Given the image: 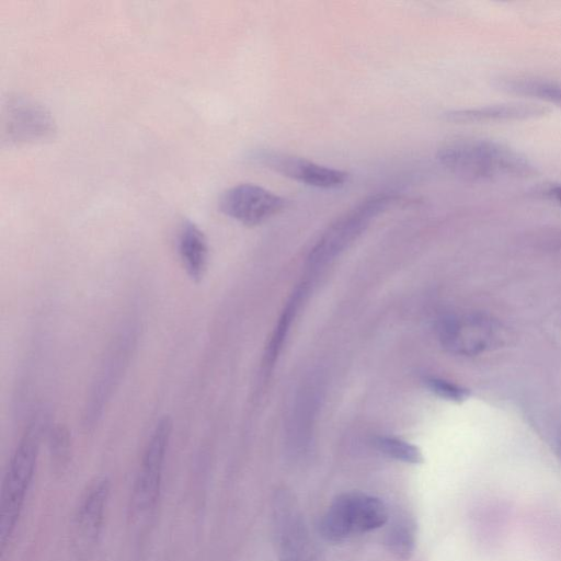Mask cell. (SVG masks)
Listing matches in <instances>:
<instances>
[{
	"label": "cell",
	"instance_id": "6da1fadb",
	"mask_svg": "<svg viewBox=\"0 0 561 561\" xmlns=\"http://www.w3.org/2000/svg\"><path fill=\"white\" fill-rule=\"evenodd\" d=\"M436 157L444 169L466 180L527 178L536 172L524 154L491 139H454L444 144Z\"/></svg>",
	"mask_w": 561,
	"mask_h": 561
},
{
	"label": "cell",
	"instance_id": "7a4b0ae2",
	"mask_svg": "<svg viewBox=\"0 0 561 561\" xmlns=\"http://www.w3.org/2000/svg\"><path fill=\"white\" fill-rule=\"evenodd\" d=\"M47 428V417L43 413L27 424L11 458L3 478L0 502V538L4 551L20 518L25 496L32 483L39 444Z\"/></svg>",
	"mask_w": 561,
	"mask_h": 561
},
{
	"label": "cell",
	"instance_id": "3957f363",
	"mask_svg": "<svg viewBox=\"0 0 561 561\" xmlns=\"http://www.w3.org/2000/svg\"><path fill=\"white\" fill-rule=\"evenodd\" d=\"M388 511L383 502L370 494L352 491L334 499L323 514L319 530L331 542H342L385 525Z\"/></svg>",
	"mask_w": 561,
	"mask_h": 561
},
{
	"label": "cell",
	"instance_id": "277c9868",
	"mask_svg": "<svg viewBox=\"0 0 561 561\" xmlns=\"http://www.w3.org/2000/svg\"><path fill=\"white\" fill-rule=\"evenodd\" d=\"M172 428V419L164 415L145 447L130 499L131 516L136 519L150 515L158 504Z\"/></svg>",
	"mask_w": 561,
	"mask_h": 561
},
{
	"label": "cell",
	"instance_id": "5b68a950",
	"mask_svg": "<svg viewBox=\"0 0 561 561\" xmlns=\"http://www.w3.org/2000/svg\"><path fill=\"white\" fill-rule=\"evenodd\" d=\"M393 194H375L358 203L336 219L320 237L310 252L312 266L324 265L347 248L376 218L396 201Z\"/></svg>",
	"mask_w": 561,
	"mask_h": 561
},
{
	"label": "cell",
	"instance_id": "8992f818",
	"mask_svg": "<svg viewBox=\"0 0 561 561\" xmlns=\"http://www.w3.org/2000/svg\"><path fill=\"white\" fill-rule=\"evenodd\" d=\"M56 124L45 106L36 100L10 94L2 108V137L10 145L37 142L49 139Z\"/></svg>",
	"mask_w": 561,
	"mask_h": 561
},
{
	"label": "cell",
	"instance_id": "52a82bcc",
	"mask_svg": "<svg viewBox=\"0 0 561 561\" xmlns=\"http://www.w3.org/2000/svg\"><path fill=\"white\" fill-rule=\"evenodd\" d=\"M249 159L286 178L318 188H337L347 183L350 174L293 154L256 149Z\"/></svg>",
	"mask_w": 561,
	"mask_h": 561
},
{
	"label": "cell",
	"instance_id": "ba28073f",
	"mask_svg": "<svg viewBox=\"0 0 561 561\" xmlns=\"http://www.w3.org/2000/svg\"><path fill=\"white\" fill-rule=\"evenodd\" d=\"M286 205L285 198L252 183L231 186L219 198L220 211L245 226L262 224Z\"/></svg>",
	"mask_w": 561,
	"mask_h": 561
},
{
	"label": "cell",
	"instance_id": "9c48e42d",
	"mask_svg": "<svg viewBox=\"0 0 561 561\" xmlns=\"http://www.w3.org/2000/svg\"><path fill=\"white\" fill-rule=\"evenodd\" d=\"M496 327L481 314L450 316L438 327L442 345L459 355H476L489 348L495 339Z\"/></svg>",
	"mask_w": 561,
	"mask_h": 561
},
{
	"label": "cell",
	"instance_id": "30bf717a",
	"mask_svg": "<svg viewBox=\"0 0 561 561\" xmlns=\"http://www.w3.org/2000/svg\"><path fill=\"white\" fill-rule=\"evenodd\" d=\"M133 334H122L113 343L107 358L94 382L87 413L84 415L85 426L90 427L98 421L103 411L104 403L108 400L113 386L118 381L124 367L127 365L130 355V346H133Z\"/></svg>",
	"mask_w": 561,
	"mask_h": 561
},
{
	"label": "cell",
	"instance_id": "8fae6325",
	"mask_svg": "<svg viewBox=\"0 0 561 561\" xmlns=\"http://www.w3.org/2000/svg\"><path fill=\"white\" fill-rule=\"evenodd\" d=\"M549 108L526 103H503L474 108L454 110L443 114L447 122L457 124L522 121L540 117Z\"/></svg>",
	"mask_w": 561,
	"mask_h": 561
},
{
	"label": "cell",
	"instance_id": "7c38bea8",
	"mask_svg": "<svg viewBox=\"0 0 561 561\" xmlns=\"http://www.w3.org/2000/svg\"><path fill=\"white\" fill-rule=\"evenodd\" d=\"M111 493L106 478L96 480L84 494L76 514V529L81 540L94 543L102 530Z\"/></svg>",
	"mask_w": 561,
	"mask_h": 561
},
{
	"label": "cell",
	"instance_id": "4fadbf2b",
	"mask_svg": "<svg viewBox=\"0 0 561 561\" xmlns=\"http://www.w3.org/2000/svg\"><path fill=\"white\" fill-rule=\"evenodd\" d=\"M176 251L187 275L199 283L207 271L209 247L204 232L191 220H183L176 233Z\"/></svg>",
	"mask_w": 561,
	"mask_h": 561
},
{
	"label": "cell",
	"instance_id": "5bb4252c",
	"mask_svg": "<svg viewBox=\"0 0 561 561\" xmlns=\"http://www.w3.org/2000/svg\"><path fill=\"white\" fill-rule=\"evenodd\" d=\"M497 85L510 93L542 100L561 106V81L536 77H506Z\"/></svg>",
	"mask_w": 561,
	"mask_h": 561
},
{
	"label": "cell",
	"instance_id": "9a60e30c",
	"mask_svg": "<svg viewBox=\"0 0 561 561\" xmlns=\"http://www.w3.org/2000/svg\"><path fill=\"white\" fill-rule=\"evenodd\" d=\"M416 545L415 524L407 517L398 518L386 535V546L397 558L408 560Z\"/></svg>",
	"mask_w": 561,
	"mask_h": 561
},
{
	"label": "cell",
	"instance_id": "2e32d148",
	"mask_svg": "<svg viewBox=\"0 0 561 561\" xmlns=\"http://www.w3.org/2000/svg\"><path fill=\"white\" fill-rule=\"evenodd\" d=\"M376 448L386 456L405 462L417 465L423 461L421 450L403 439L392 436H379L375 439Z\"/></svg>",
	"mask_w": 561,
	"mask_h": 561
},
{
	"label": "cell",
	"instance_id": "e0dca14e",
	"mask_svg": "<svg viewBox=\"0 0 561 561\" xmlns=\"http://www.w3.org/2000/svg\"><path fill=\"white\" fill-rule=\"evenodd\" d=\"M49 451L53 461L58 466H64L70 456L71 435L64 424L54 425L48 432Z\"/></svg>",
	"mask_w": 561,
	"mask_h": 561
},
{
	"label": "cell",
	"instance_id": "ac0fdd59",
	"mask_svg": "<svg viewBox=\"0 0 561 561\" xmlns=\"http://www.w3.org/2000/svg\"><path fill=\"white\" fill-rule=\"evenodd\" d=\"M426 385L433 393L445 400L461 402L469 396L467 389L445 379L431 378Z\"/></svg>",
	"mask_w": 561,
	"mask_h": 561
},
{
	"label": "cell",
	"instance_id": "d6986e66",
	"mask_svg": "<svg viewBox=\"0 0 561 561\" xmlns=\"http://www.w3.org/2000/svg\"><path fill=\"white\" fill-rule=\"evenodd\" d=\"M280 561H319L309 548L283 553Z\"/></svg>",
	"mask_w": 561,
	"mask_h": 561
},
{
	"label": "cell",
	"instance_id": "ffe728a7",
	"mask_svg": "<svg viewBox=\"0 0 561 561\" xmlns=\"http://www.w3.org/2000/svg\"><path fill=\"white\" fill-rule=\"evenodd\" d=\"M545 196L548 199L561 205V183H556V184L549 185L545 190Z\"/></svg>",
	"mask_w": 561,
	"mask_h": 561
},
{
	"label": "cell",
	"instance_id": "44dd1931",
	"mask_svg": "<svg viewBox=\"0 0 561 561\" xmlns=\"http://www.w3.org/2000/svg\"><path fill=\"white\" fill-rule=\"evenodd\" d=\"M558 450H559V454H560V457H561V434L558 438Z\"/></svg>",
	"mask_w": 561,
	"mask_h": 561
}]
</instances>
